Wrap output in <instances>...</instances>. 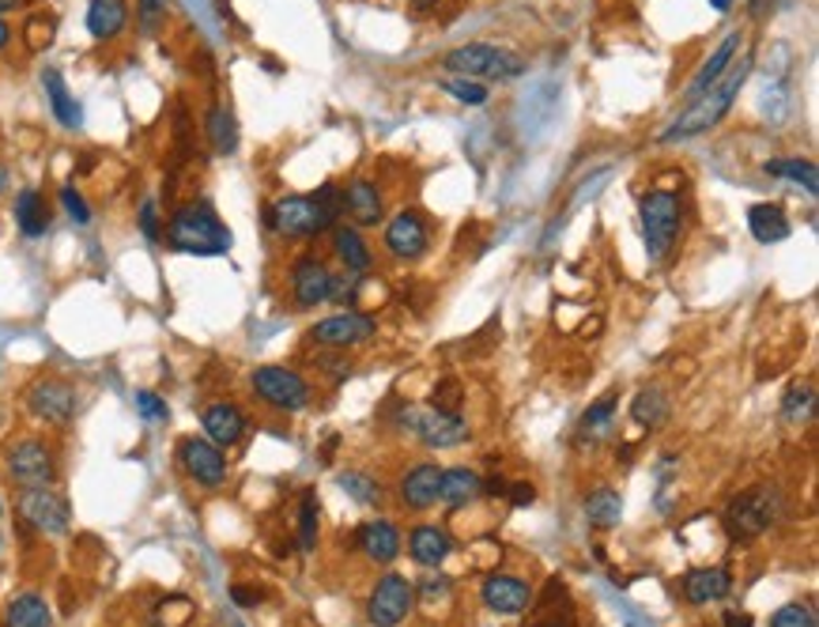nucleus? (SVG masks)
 Listing matches in <instances>:
<instances>
[{
    "mask_svg": "<svg viewBox=\"0 0 819 627\" xmlns=\"http://www.w3.org/2000/svg\"><path fill=\"white\" fill-rule=\"evenodd\" d=\"M770 627H819V620L808 605H782L770 616Z\"/></svg>",
    "mask_w": 819,
    "mask_h": 627,
    "instance_id": "a19ab883",
    "label": "nucleus"
},
{
    "mask_svg": "<svg viewBox=\"0 0 819 627\" xmlns=\"http://www.w3.org/2000/svg\"><path fill=\"white\" fill-rule=\"evenodd\" d=\"M360 549L374 563H393L401 555V534L389 518H374L360 529Z\"/></svg>",
    "mask_w": 819,
    "mask_h": 627,
    "instance_id": "393cba45",
    "label": "nucleus"
},
{
    "mask_svg": "<svg viewBox=\"0 0 819 627\" xmlns=\"http://www.w3.org/2000/svg\"><path fill=\"white\" fill-rule=\"evenodd\" d=\"M137 412H140V419H148V424H166V419H171L166 401L159 393H151V390L137 393Z\"/></svg>",
    "mask_w": 819,
    "mask_h": 627,
    "instance_id": "79ce46f5",
    "label": "nucleus"
},
{
    "mask_svg": "<svg viewBox=\"0 0 819 627\" xmlns=\"http://www.w3.org/2000/svg\"><path fill=\"white\" fill-rule=\"evenodd\" d=\"M42 87H46V99H50L53 117H58L65 129H79V125H84V106H79L76 95L68 91L65 76H61L58 68H46V73H42Z\"/></svg>",
    "mask_w": 819,
    "mask_h": 627,
    "instance_id": "b1692460",
    "label": "nucleus"
},
{
    "mask_svg": "<svg viewBox=\"0 0 819 627\" xmlns=\"http://www.w3.org/2000/svg\"><path fill=\"white\" fill-rule=\"evenodd\" d=\"M483 496V476L472 469H442L439 480V503L446 506H465Z\"/></svg>",
    "mask_w": 819,
    "mask_h": 627,
    "instance_id": "c85d7f7f",
    "label": "nucleus"
},
{
    "mask_svg": "<svg viewBox=\"0 0 819 627\" xmlns=\"http://www.w3.org/2000/svg\"><path fill=\"white\" fill-rule=\"evenodd\" d=\"M332 253L340 258V265H344L348 276H360V273H370L374 265V253L367 246V238L360 235V227H332Z\"/></svg>",
    "mask_w": 819,
    "mask_h": 627,
    "instance_id": "5701e85b",
    "label": "nucleus"
},
{
    "mask_svg": "<svg viewBox=\"0 0 819 627\" xmlns=\"http://www.w3.org/2000/svg\"><path fill=\"white\" fill-rule=\"evenodd\" d=\"M344 212L360 227H378L381 224V189L374 181L360 178L344 189Z\"/></svg>",
    "mask_w": 819,
    "mask_h": 627,
    "instance_id": "a878e982",
    "label": "nucleus"
},
{
    "mask_svg": "<svg viewBox=\"0 0 819 627\" xmlns=\"http://www.w3.org/2000/svg\"><path fill=\"white\" fill-rule=\"evenodd\" d=\"M450 76H468V79H518L525 73V61L514 50H503V46L491 42H472L461 46V50H450L446 61H442Z\"/></svg>",
    "mask_w": 819,
    "mask_h": 627,
    "instance_id": "423d86ee",
    "label": "nucleus"
},
{
    "mask_svg": "<svg viewBox=\"0 0 819 627\" xmlns=\"http://www.w3.org/2000/svg\"><path fill=\"white\" fill-rule=\"evenodd\" d=\"M125 23H129L125 0H91V4H87V30H91V38H99V42L117 38L125 30Z\"/></svg>",
    "mask_w": 819,
    "mask_h": 627,
    "instance_id": "bb28decb",
    "label": "nucleus"
},
{
    "mask_svg": "<svg viewBox=\"0 0 819 627\" xmlns=\"http://www.w3.org/2000/svg\"><path fill=\"white\" fill-rule=\"evenodd\" d=\"M612 419H616V393L601 397V401L585 409L582 424H578V439H582V442H601L604 435L612 431Z\"/></svg>",
    "mask_w": 819,
    "mask_h": 627,
    "instance_id": "c9c22d12",
    "label": "nucleus"
},
{
    "mask_svg": "<svg viewBox=\"0 0 819 627\" xmlns=\"http://www.w3.org/2000/svg\"><path fill=\"white\" fill-rule=\"evenodd\" d=\"M344 216V193L337 186H322L314 197H280L268 209V227L284 238H314L329 231Z\"/></svg>",
    "mask_w": 819,
    "mask_h": 627,
    "instance_id": "7ed1b4c3",
    "label": "nucleus"
},
{
    "mask_svg": "<svg viewBox=\"0 0 819 627\" xmlns=\"http://www.w3.org/2000/svg\"><path fill=\"white\" fill-rule=\"evenodd\" d=\"M209 140L219 155H230L238 148V122L227 106H212L209 114Z\"/></svg>",
    "mask_w": 819,
    "mask_h": 627,
    "instance_id": "e433bc0d",
    "label": "nucleus"
},
{
    "mask_svg": "<svg viewBox=\"0 0 819 627\" xmlns=\"http://www.w3.org/2000/svg\"><path fill=\"white\" fill-rule=\"evenodd\" d=\"M461 383H453V378H446V383H439L434 386V409H442V412H457V404H461Z\"/></svg>",
    "mask_w": 819,
    "mask_h": 627,
    "instance_id": "49530a36",
    "label": "nucleus"
},
{
    "mask_svg": "<svg viewBox=\"0 0 819 627\" xmlns=\"http://www.w3.org/2000/svg\"><path fill=\"white\" fill-rule=\"evenodd\" d=\"M755 68V53L744 50L741 61L733 58V65L726 68L718 79H714L710 87H706L698 99H691L688 106L680 110V117H672L669 125H665L662 133V145H676V140H691V137H703V133H710L714 125L721 122V117L733 110L736 95L744 91L747 76H752Z\"/></svg>",
    "mask_w": 819,
    "mask_h": 627,
    "instance_id": "f257e3e1",
    "label": "nucleus"
},
{
    "mask_svg": "<svg viewBox=\"0 0 819 627\" xmlns=\"http://www.w3.org/2000/svg\"><path fill=\"white\" fill-rule=\"evenodd\" d=\"M747 231H752V238L759 246H778L790 238V216H785V209L774 201L752 204V209H747Z\"/></svg>",
    "mask_w": 819,
    "mask_h": 627,
    "instance_id": "4be33fe9",
    "label": "nucleus"
},
{
    "mask_svg": "<svg viewBox=\"0 0 819 627\" xmlns=\"http://www.w3.org/2000/svg\"><path fill=\"white\" fill-rule=\"evenodd\" d=\"M15 4H20V0H0V12H12Z\"/></svg>",
    "mask_w": 819,
    "mask_h": 627,
    "instance_id": "4d7b16f0",
    "label": "nucleus"
},
{
    "mask_svg": "<svg viewBox=\"0 0 819 627\" xmlns=\"http://www.w3.org/2000/svg\"><path fill=\"white\" fill-rule=\"evenodd\" d=\"M8 42H12V30H8V23L0 20V50H4Z\"/></svg>",
    "mask_w": 819,
    "mask_h": 627,
    "instance_id": "5fc2aeb1",
    "label": "nucleus"
},
{
    "mask_svg": "<svg viewBox=\"0 0 819 627\" xmlns=\"http://www.w3.org/2000/svg\"><path fill=\"white\" fill-rule=\"evenodd\" d=\"M427 246H431V231H427V220L419 216V212L404 209L386 224V250L393 253V258L416 261L427 253Z\"/></svg>",
    "mask_w": 819,
    "mask_h": 627,
    "instance_id": "2eb2a0df",
    "label": "nucleus"
},
{
    "mask_svg": "<svg viewBox=\"0 0 819 627\" xmlns=\"http://www.w3.org/2000/svg\"><path fill=\"white\" fill-rule=\"evenodd\" d=\"M812 416H816V386L808 383V378H805V383H793L782 397V419H785V424H793V427H801V424H808Z\"/></svg>",
    "mask_w": 819,
    "mask_h": 627,
    "instance_id": "f704fd0d",
    "label": "nucleus"
},
{
    "mask_svg": "<svg viewBox=\"0 0 819 627\" xmlns=\"http://www.w3.org/2000/svg\"><path fill=\"white\" fill-rule=\"evenodd\" d=\"M178 465L186 476L201 488H219L227 480V457L216 442L209 439H186L178 447Z\"/></svg>",
    "mask_w": 819,
    "mask_h": 627,
    "instance_id": "4468645a",
    "label": "nucleus"
},
{
    "mask_svg": "<svg viewBox=\"0 0 819 627\" xmlns=\"http://www.w3.org/2000/svg\"><path fill=\"white\" fill-rule=\"evenodd\" d=\"M79 409V393L65 378H38L27 390V412L42 424H68Z\"/></svg>",
    "mask_w": 819,
    "mask_h": 627,
    "instance_id": "f8f14e48",
    "label": "nucleus"
},
{
    "mask_svg": "<svg viewBox=\"0 0 819 627\" xmlns=\"http://www.w3.org/2000/svg\"><path fill=\"white\" fill-rule=\"evenodd\" d=\"M419 593H424L427 601H446L450 598V578H427Z\"/></svg>",
    "mask_w": 819,
    "mask_h": 627,
    "instance_id": "09e8293b",
    "label": "nucleus"
},
{
    "mask_svg": "<svg viewBox=\"0 0 819 627\" xmlns=\"http://www.w3.org/2000/svg\"><path fill=\"white\" fill-rule=\"evenodd\" d=\"M442 91L453 95L461 106H483V102H488V84L468 79V76H446L442 79Z\"/></svg>",
    "mask_w": 819,
    "mask_h": 627,
    "instance_id": "4c0bfd02",
    "label": "nucleus"
},
{
    "mask_svg": "<svg viewBox=\"0 0 819 627\" xmlns=\"http://www.w3.org/2000/svg\"><path fill=\"white\" fill-rule=\"evenodd\" d=\"M741 46H744V30H741V27H736V30H729V35L721 38L718 46H714V53L703 61V65H698L695 79H691V84H688V102H691V99H698V95H703L706 87L714 84V79H718L721 73H726L729 65H733V58H736V53H741Z\"/></svg>",
    "mask_w": 819,
    "mask_h": 627,
    "instance_id": "6ab92c4d",
    "label": "nucleus"
},
{
    "mask_svg": "<svg viewBox=\"0 0 819 627\" xmlns=\"http://www.w3.org/2000/svg\"><path fill=\"white\" fill-rule=\"evenodd\" d=\"M230 598H235V605L253 609V605H261V598H265V593H261V590H250V586H230Z\"/></svg>",
    "mask_w": 819,
    "mask_h": 627,
    "instance_id": "8fccbe9b",
    "label": "nucleus"
},
{
    "mask_svg": "<svg viewBox=\"0 0 819 627\" xmlns=\"http://www.w3.org/2000/svg\"><path fill=\"white\" fill-rule=\"evenodd\" d=\"M291 296L302 311H314V306L329 303L332 299V273L325 261L317 258H299L291 265Z\"/></svg>",
    "mask_w": 819,
    "mask_h": 627,
    "instance_id": "dca6fc26",
    "label": "nucleus"
},
{
    "mask_svg": "<svg viewBox=\"0 0 819 627\" xmlns=\"http://www.w3.org/2000/svg\"><path fill=\"white\" fill-rule=\"evenodd\" d=\"M61 204H65L68 220H73L76 227H87V224H91V209H87V201L79 197L76 186H65V189H61Z\"/></svg>",
    "mask_w": 819,
    "mask_h": 627,
    "instance_id": "37998d69",
    "label": "nucleus"
},
{
    "mask_svg": "<svg viewBox=\"0 0 819 627\" xmlns=\"http://www.w3.org/2000/svg\"><path fill=\"white\" fill-rule=\"evenodd\" d=\"M532 627H567V624H532Z\"/></svg>",
    "mask_w": 819,
    "mask_h": 627,
    "instance_id": "bf43d9fd",
    "label": "nucleus"
},
{
    "mask_svg": "<svg viewBox=\"0 0 819 627\" xmlns=\"http://www.w3.org/2000/svg\"><path fill=\"white\" fill-rule=\"evenodd\" d=\"M337 484L355 499V503H378V499H381V484L367 473H355V469L352 473H337Z\"/></svg>",
    "mask_w": 819,
    "mask_h": 627,
    "instance_id": "58836bf2",
    "label": "nucleus"
},
{
    "mask_svg": "<svg viewBox=\"0 0 819 627\" xmlns=\"http://www.w3.org/2000/svg\"><path fill=\"white\" fill-rule=\"evenodd\" d=\"M163 15H166V0H140L137 4V20H140V30H144V35H155Z\"/></svg>",
    "mask_w": 819,
    "mask_h": 627,
    "instance_id": "c03bdc74",
    "label": "nucleus"
},
{
    "mask_svg": "<svg viewBox=\"0 0 819 627\" xmlns=\"http://www.w3.org/2000/svg\"><path fill=\"white\" fill-rule=\"evenodd\" d=\"M669 393L662 390V386H646V390H639V397H634V404H631V416H634V424H642V427H662L665 424V416H669Z\"/></svg>",
    "mask_w": 819,
    "mask_h": 627,
    "instance_id": "72a5a7b5",
    "label": "nucleus"
},
{
    "mask_svg": "<svg viewBox=\"0 0 819 627\" xmlns=\"http://www.w3.org/2000/svg\"><path fill=\"white\" fill-rule=\"evenodd\" d=\"M378 333V322L367 311H344V314H329L310 329V340L317 348H329V352H348L355 344H367V340Z\"/></svg>",
    "mask_w": 819,
    "mask_h": 627,
    "instance_id": "9d476101",
    "label": "nucleus"
},
{
    "mask_svg": "<svg viewBox=\"0 0 819 627\" xmlns=\"http://www.w3.org/2000/svg\"><path fill=\"white\" fill-rule=\"evenodd\" d=\"M250 386H253V393H257L261 401L273 404V409H280V412H302L310 404L306 378L295 375L291 367H276V363L257 367L250 375Z\"/></svg>",
    "mask_w": 819,
    "mask_h": 627,
    "instance_id": "6e6552de",
    "label": "nucleus"
},
{
    "mask_svg": "<svg viewBox=\"0 0 819 627\" xmlns=\"http://www.w3.org/2000/svg\"><path fill=\"white\" fill-rule=\"evenodd\" d=\"M585 518L596 529H616L619 518H623V499H619L616 488H596L585 496Z\"/></svg>",
    "mask_w": 819,
    "mask_h": 627,
    "instance_id": "7c9ffc66",
    "label": "nucleus"
},
{
    "mask_svg": "<svg viewBox=\"0 0 819 627\" xmlns=\"http://www.w3.org/2000/svg\"><path fill=\"white\" fill-rule=\"evenodd\" d=\"M20 518L46 537H65L68 522H73V511H68V499L58 496L53 488H23Z\"/></svg>",
    "mask_w": 819,
    "mask_h": 627,
    "instance_id": "9b49d317",
    "label": "nucleus"
},
{
    "mask_svg": "<svg viewBox=\"0 0 819 627\" xmlns=\"http://www.w3.org/2000/svg\"><path fill=\"white\" fill-rule=\"evenodd\" d=\"M412 4H416V8H434L439 0H412Z\"/></svg>",
    "mask_w": 819,
    "mask_h": 627,
    "instance_id": "13d9d810",
    "label": "nucleus"
},
{
    "mask_svg": "<svg viewBox=\"0 0 819 627\" xmlns=\"http://www.w3.org/2000/svg\"><path fill=\"white\" fill-rule=\"evenodd\" d=\"M480 598H483V605H488L491 613L514 616V613H525V609H529L532 586L518 575H491V578H483Z\"/></svg>",
    "mask_w": 819,
    "mask_h": 627,
    "instance_id": "f3484780",
    "label": "nucleus"
},
{
    "mask_svg": "<svg viewBox=\"0 0 819 627\" xmlns=\"http://www.w3.org/2000/svg\"><path fill=\"white\" fill-rule=\"evenodd\" d=\"M8 476H12L20 488H50L58 480V465H53V454L46 442L38 439H23L8 450Z\"/></svg>",
    "mask_w": 819,
    "mask_h": 627,
    "instance_id": "ddd939ff",
    "label": "nucleus"
},
{
    "mask_svg": "<svg viewBox=\"0 0 819 627\" xmlns=\"http://www.w3.org/2000/svg\"><path fill=\"white\" fill-rule=\"evenodd\" d=\"M50 605L38 593H20L12 605L4 609V627H50Z\"/></svg>",
    "mask_w": 819,
    "mask_h": 627,
    "instance_id": "473e14b6",
    "label": "nucleus"
},
{
    "mask_svg": "<svg viewBox=\"0 0 819 627\" xmlns=\"http://www.w3.org/2000/svg\"><path fill=\"white\" fill-rule=\"evenodd\" d=\"M755 620L747 613H741V609H729L726 613V627H752Z\"/></svg>",
    "mask_w": 819,
    "mask_h": 627,
    "instance_id": "603ef678",
    "label": "nucleus"
},
{
    "mask_svg": "<svg viewBox=\"0 0 819 627\" xmlns=\"http://www.w3.org/2000/svg\"><path fill=\"white\" fill-rule=\"evenodd\" d=\"M782 518V491L774 484H755L726 506V534L733 541H755Z\"/></svg>",
    "mask_w": 819,
    "mask_h": 627,
    "instance_id": "20e7f679",
    "label": "nucleus"
},
{
    "mask_svg": "<svg viewBox=\"0 0 819 627\" xmlns=\"http://www.w3.org/2000/svg\"><path fill=\"white\" fill-rule=\"evenodd\" d=\"M166 246L186 258H224L235 238L209 201H189L174 209L171 224H166Z\"/></svg>",
    "mask_w": 819,
    "mask_h": 627,
    "instance_id": "f03ea898",
    "label": "nucleus"
},
{
    "mask_svg": "<svg viewBox=\"0 0 819 627\" xmlns=\"http://www.w3.org/2000/svg\"><path fill=\"white\" fill-rule=\"evenodd\" d=\"M412 605H416V586L404 575H386L370 590L367 620L370 627H401L412 616Z\"/></svg>",
    "mask_w": 819,
    "mask_h": 627,
    "instance_id": "1a4fd4ad",
    "label": "nucleus"
},
{
    "mask_svg": "<svg viewBox=\"0 0 819 627\" xmlns=\"http://www.w3.org/2000/svg\"><path fill=\"white\" fill-rule=\"evenodd\" d=\"M8 181H12V174H8V166H4V163H0V197H4V193H8Z\"/></svg>",
    "mask_w": 819,
    "mask_h": 627,
    "instance_id": "864d4df0",
    "label": "nucleus"
},
{
    "mask_svg": "<svg viewBox=\"0 0 819 627\" xmlns=\"http://www.w3.org/2000/svg\"><path fill=\"white\" fill-rule=\"evenodd\" d=\"M401 427L404 431H412L424 447H431V450H453L468 439V419H461L457 412L419 409V404H404Z\"/></svg>",
    "mask_w": 819,
    "mask_h": 627,
    "instance_id": "0eeeda50",
    "label": "nucleus"
},
{
    "mask_svg": "<svg viewBox=\"0 0 819 627\" xmlns=\"http://www.w3.org/2000/svg\"><path fill=\"white\" fill-rule=\"evenodd\" d=\"M53 38V23L50 20H30L27 23V42L30 50H42V46H50Z\"/></svg>",
    "mask_w": 819,
    "mask_h": 627,
    "instance_id": "de8ad7c7",
    "label": "nucleus"
},
{
    "mask_svg": "<svg viewBox=\"0 0 819 627\" xmlns=\"http://www.w3.org/2000/svg\"><path fill=\"white\" fill-rule=\"evenodd\" d=\"M15 224H20V231L27 238H42L50 231V209H46L38 189H23L15 197Z\"/></svg>",
    "mask_w": 819,
    "mask_h": 627,
    "instance_id": "c756f323",
    "label": "nucleus"
},
{
    "mask_svg": "<svg viewBox=\"0 0 819 627\" xmlns=\"http://www.w3.org/2000/svg\"><path fill=\"white\" fill-rule=\"evenodd\" d=\"M317 518H322V511H317V496H314V491H306V496H302V506H299V544H302V552H314Z\"/></svg>",
    "mask_w": 819,
    "mask_h": 627,
    "instance_id": "ea45409f",
    "label": "nucleus"
},
{
    "mask_svg": "<svg viewBox=\"0 0 819 627\" xmlns=\"http://www.w3.org/2000/svg\"><path fill=\"white\" fill-rule=\"evenodd\" d=\"M683 231V204L672 189H650L642 197V242L650 261H665Z\"/></svg>",
    "mask_w": 819,
    "mask_h": 627,
    "instance_id": "39448f33",
    "label": "nucleus"
},
{
    "mask_svg": "<svg viewBox=\"0 0 819 627\" xmlns=\"http://www.w3.org/2000/svg\"><path fill=\"white\" fill-rule=\"evenodd\" d=\"M763 171L774 174V178L793 181V186H801L808 197L819 193V171L812 159H770V163H763Z\"/></svg>",
    "mask_w": 819,
    "mask_h": 627,
    "instance_id": "2f4dec72",
    "label": "nucleus"
},
{
    "mask_svg": "<svg viewBox=\"0 0 819 627\" xmlns=\"http://www.w3.org/2000/svg\"><path fill=\"white\" fill-rule=\"evenodd\" d=\"M408 549H412V560L416 563H424V567H439L442 560H450L453 555V537L439 526H416L408 537Z\"/></svg>",
    "mask_w": 819,
    "mask_h": 627,
    "instance_id": "cd10ccee",
    "label": "nucleus"
},
{
    "mask_svg": "<svg viewBox=\"0 0 819 627\" xmlns=\"http://www.w3.org/2000/svg\"><path fill=\"white\" fill-rule=\"evenodd\" d=\"M439 480H442V469L431 462L408 469V476L401 480V503L408 506V511H431V506L439 503Z\"/></svg>",
    "mask_w": 819,
    "mask_h": 627,
    "instance_id": "412c9836",
    "label": "nucleus"
},
{
    "mask_svg": "<svg viewBox=\"0 0 819 627\" xmlns=\"http://www.w3.org/2000/svg\"><path fill=\"white\" fill-rule=\"evenodd\" d=\"M506 491H511L514 506H532V503H537V488H532V484H511Z\"/></svg>",
    "mask_w": 819,
    "mask_h": 627,
    "instance_id": "3c124183",
    "label": "nucleus"
},
{
    "mask_svg": "<svg viewBox=\"0 0 819 627\" xmlns=\"http://www.w3.org/2000/svg\"><path fill=\"white\" fill-rule=\"evenodd\" d=\"M710 8H714V12H729V8H733V0H710Z\"/></svg>",
    "mask_w": 819,
    "mask_h": 627,
    "instance_id": "6e6d98bb",
    "label": "nucleus"
},
{
    "mask_svg": "<svg viewBox=\"0 0 819 627\" xmlns=\"http://www.w3.org/2000/svg\"><path fill=\"white\" fill-rule=\"evenodd\" d=\"M201 424H204V435H209V442H216L219 450L238 447V442H242V435H245L242 409H238V404H230V401H212L209 409H204Z\"/></svg>",
    "mask_w": 819,
    "mask_h": 627,
    "instance_id": "a211bd4d",
    "label": "nucleus"
},
{
    "mask_svg": "<svg viewBox=\"0 0 819 627\" xmlns=\"http://www.w3.org/2000/svg\"><path fill=\"white\" fill-rule=\"evenodd\" d=\"M729 590H733V575L726 567H695L683 575V598L691 605H714L729 598Z\"/></svg>",
    "mask_w": 819,
    "mask_h": 627,
    "instance_id": "aec40b11",
    "label": "nucleus"
},
{
    "mask_svg": "<svg viewBox=\"0 0 819 627\" xmlns=\"http://www.w3.org/2000/svg\"><path fill=\"white\" fill-rule=\"evenodd\" d=\"M140 235H144L148 242H163V224H159V209L151 197L140 204Z\"/></svg>",
    "mask_w": 819,
    "mask_h": 627,
    "instance_id": "a18cd8bd",
    "label": "nucleus"
}]
</instances>
